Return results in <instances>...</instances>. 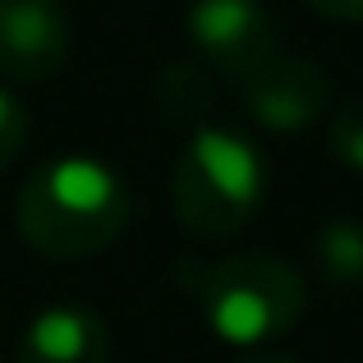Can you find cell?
<instances>
[{"mask_svg": "<svg viewBox=\"0 0 363 363\" xmlns=\"http://www.w3.org/2000/svg\"><path fill=\"white\" fill-rule=\"evenodd\" d=\"M74 51L65 0H0V79L46 83Z\"/></svg>", "mask_w": 363, "mask_h": 363, "instance_id": "6", "label": "cell"}, {"mask_svg": "<svg viewBox=\"0 0 363 363\" xmlns=\"http://www.w3.org/2000/svg\"><path fill=\"white\" fill-rule=\"evenodd\" d=\"M240 363H299V359H290V354H248Z\"/></svg>", "mask_w": 363, "mask_h": 363, "instance_id": "13", "label": "cell"}, {"mask_svg": "<svg viewBox=\"0 0 363 363\" xmlns=\"http://www.w3.org/2000/svg\"><path fill=\"white\" fill-rule=\"evenodd\" d=\"M240 101L248 120L267 133H303L331 106V79L313 60L276 51L267 65L240 79Z\"/></svg>", "mask_w": 363, "mask_h": 363, "instance_id": "5", "label": "cell"}, {"mask_svg": "<svg viewBox=\"0 0 363 363\" xmlns=\"http://www.w3.org/2000/svg\"><path fill=\"white\" fill-rule=\"evenodd\" d=\"M152 97H157V111L166 120L203 124V116L212 111V101H216L212 69H207V65H194V60H175V65H166V69L157 74Z\"/></svg>", "mask_w": 363, "mask_h": 363, "instance_id": "8", "label": "cell"}, {"mask_svg": "<svg viewBox=\"0 0 363 363\" xmlns=\"http://www.w3.org/2000/svg\"><path fill=\"white\" fill-rule=\"evenodd\" d=\"M212 336L240 350H262L290 336L308 308V285L276 253H230L194 281Z\"/></svg>", "mask_w": 363, "mask_h": 363, "instance_id": "3", "label": "cell"}, {"mask_svg": "<svg viewBox=\"0 0 363 363\" xmlns=\"http://www.w3.org/2000/svg\"><path fill=\"white\" fill-rule=\"evenodd\" d=\"M303 5L336 23H363V0H303Z\"/></svg>", "mask_w": 363, "mask_h": 363, "instance_id": "12", "label": "cell"}, {"mask_svg": "<svg viewBox=\"0 0 363 363\" xmlns=\"http://www.w3.org/2000/svg\"><path fill=\"white\" fill-rule=\"evenodd\" d=\"M267 198V157L253 138L225 124H198L170 175L175 221L194 240H230Z\"/></svg>", "mask_w": 363, "mask_h": 363, "instance_id": "2", "label": "cell"}, {"mask_svg": "<svg viewBox=\"0 0 363 363\" xmlns=\"http://www.w3.org/2000/svg\"><path fill=\"white\" fill-rule=\"evenodd\" d=\"M28 133H33V116L14 92L0 83V170H9L28 147Z\"/></svg>", "mask_w": 363, "mask_h": 363, "instance_id": "10", "label": "cell"}, {"mask_svg": "<svg viewBox=\"0 0 363 363\" xmlns=\"http://www.w3.org/2000/svg\"><path fill=\"white\" fill-rule=\"evenodd\" d=\"M184 33L207 69L235 83L281 51V33L267 0H194L184 14Z\"/></svg>", "mask_w": 363, "mask_h": 363, "instance_id": "4", "label": "cell"}, {"mask_svg": "<svg viewBox=\"0 0 363 363\" xmlns=\"http://www.w3.org/2000/svg\"><path fill=\"white\" fill-rule=\"evenodd\" d=\"M133 221V194L116 166L74 152L28 175L14 198V225L42 257L83 262L106 253Z\"/></svg>", "mask_w": 363, "mask_h": 363, "instance_id": "1", "label": "cell"}, {"mask_svg": "<svg viewBox=\"0 0 363 363\" xmlns=\"http://www.w3.org/2000/svg\"><path fill=\"white\" fill-rule=\"evenodd\" d=\"M331 152H336L340 166L363 175V97L345 101L336 111V120H331Z\"/></svg>", "mask_w": 363, "mask_h": 363, "instance_id": "11", "label": "cell"}, {"mask_svg": "<svg viewBox=\"0 0 363 363\" xmlns=\"http://www.w3.org/2000/svg\"><path fill=\"white\" fill-rule=\"evenodd\" d=\"M313 262H318V276L336 294L359 290L363 285V225L350 221V216L327 221L318 230V240H313Z\"/></svg>", "mask_w": 363, "mask_h": 363, "instance_id": "9", "label": "cell"}, {"mask_svg": "<svg viewBox=\"0 0 363 363\" xmlns=\"http://www.w3.org/2000/svg\"><path fill=\"white\" fill-rule=\"evenodd\" d=\"M111 331L83 303H51L18 336V363H106Z\"/></svg>", "mask_w": 363, "mask_h": 363, "instance_id": "7", "label": "cell"}]
</instances>
